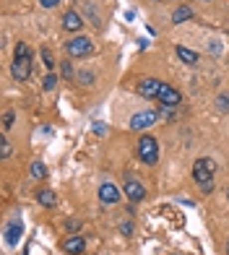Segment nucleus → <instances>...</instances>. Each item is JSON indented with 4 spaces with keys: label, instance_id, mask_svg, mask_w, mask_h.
<instances>
[{
    "label": "nucleus",
    "instance_id": "f257e3e1",
    "mask_svg": "<svg viewBox=\"0 0 229 255\" xmlns=\"http://www.w3.org/2000/svg\"><path fill=\"white\" fill-rule=\"evenodd\" d=\"M13 78H18V81H26L29 76H31V52H29V47L24 42H18L16 44V55H13Z\"/></svg>",
    "mask_w": 229,
    "mask_h": 255
},
{
    "label": "nucleus",
    "instance_id": "f03ea898",
    "mask_svg": "<svg viewBox=\"0 0 229 255\" xmlns=\"http://www.w3.org/2000/svg\"><path fill=\"white\" fill-rule=\"evenodd\" d=\"M193 177H196V182L206 193H211L214 190V161L211 159H198L196 164H193Z\"/></svg>",
    "mask_w": 229,
    "mask_h": 255
},
{
    "label": "nucleus",
    "instance_id": "7ed1b4c3",
    "mask_svg": "<svg viewBox=\"0 0 229 255\" xmlns=\"http://www.w3.org/2000/svg\"><path fill=\"white\" fill-rule=\"evenodd\" d=\"M138 156L143 159V164H156L159 159V143L154 141L151 135H143L138 141Z\"/></svg>",
    "mask_w": 229,
    "mask_h": 255
},
{
    "label": "nucleus",
    "instance_id": "20e7f679",
    "mask_svg": "<svg viewBox=\"0 0 229 255\" xmlns=\"http://www.w3.org/2000/svg\"><path fill=\"white\" fill-rule=\"evenodd\" d=\"M65 50H68L71 57H86V55L94 52V44H91L89 37H76V39H71L65 44Z\"/></svg>",
    "mask_w": 229,
    "mask_h": 255
},
{
    "label": "nucleus",
    "instance_id": "39448f33",
    "mask_svg": "<svg viewBox=\"0 0 229 255\" xmlns=\"http://www.w3.org/2000/svg\"><path fill=\"white\" fill-rule=\"evenodd\" d=\"M156 118H159V115L151 112V110L138 112V115H133V118H130V128H133V130H146V128H151L156 123Z\"/></svg>",
    "mask_w": 229,
    "mask_h": 255
},
{
    "label": "nucleus",
    "instance_id": "423d86ee",
    "mask_svg": "<svg viewBox=\"0 0 229 255\" xmlns=\"http://www.w3.org/2000/svg\"><path fill=\"white\" fill-rule=\"evenodd\" d=\"M159 102H162L164 104V107H177V104L182 102V94H180V91L177 89H172V86H162V89H159V97H156Z\"/></svg>",
    "mask_w": 229,
    "mask_h": 255
},
{
    "label": "nucleus",
    "instance_id": "0eeeda50",
    "mask_svg": "<svg viewBox=\"0 0 229 255\" xmlns=\"http://www.w3.org/2000/svg\"><path fill=\"white\" fill-rule=\"evenodd\" d=\"M162 86H164L162 81H156V78H146V81H141L138 94H141V97H146V99H156V97H159V89H162Z\"/></svg>",
    "mask_w": 229,
    "mask_h": 255
},
{
    "label": "nucleus",
    "instance_id": "6e6552de",
    "mask_svg": "<svg viewBox=\"0 0 229 255\" xmlns=\"http://www.w3.org/2000/svg\"><path fill=\"white\" fill-rule=\"evenodd\" d=\"M122 193L128 195V198H130L133 203H138V201H143V195H146V190H143V185H141L138 180H128V182H125V188H122Z\"/></svg>",
    "mask_w": 229,
    "mask_h": 255
},
{
    "label": "nucleus",
    "instance_id": "1a4fd4ad",
    "mask_svg": "<svg viewBox=\"0 0 229 255\" xmlns=\"http://www.w3.org/2000/svg\"><path fill=\"white\" fill-rule=\"evenodd\" d=\"M99 201H102V203H117V201H120V190L114 188L112 182H105V185L99 188Z\"/></svg>",
    "mask_w": 229,
    "mask_h": 255
},
{
    "label": "nucleus",
    "instance_id": "9d476101",
    "mask_svg": "<svg viewBox=\"0 0 229 255\" xmlns=\"http://www.w3.org/2000/svg\"><path fill=\"white\" fill-rule=\"evenodd\" d=\"M63 250L71 253V255H81L86 250V242H84V237H65L63 240Z\"/></svg>",
    "mask_w": 229,
    "mask_h": 255
},
{
    "label": "nucleus",
    "instance_id": "9b49d317",
    "mask_svg": "<svg viewBox=\"0 0 229 255\" xmlns=\"http://www.w3.org/2000/svg\"><path fill=\"white\" fill-rule=\"evenodd\" d=\"M63 26H65L68 31H78V29L84 26V18L78 16L76 10H68V13L63 16Z\"/></svg>",
    "mask_w": 229,
    "mask_h": 255
},
{
    "label": "nucleus",
    "instance_id": "f8f14e48",
    "mask_svg": "<svg viewBox=\"0 0 229 255\" xmlns=\"http://www.w3.org/2000/svg\"><path fill=\"white\" fill-rule=\"evenodd\" d=\"M21 235H24V227H21V222H13L8 227V235H5V240H8V245H18V240H21Z\"/></svg>",
    "mask_w": 229,
    "mask_h": 255
},
{
    "label": "nucleus",
    "instance_id": "ddd939ff",
    "mask_svg": "<svg viewBox=\"0 0 229 255\" xmlns=\"http://www.w3.org/2000/svg\"><path fill=\"white\" fill-rule=\"evenodd\" d=\"M37 201H39V206L52 208L57 203V195H55V190H37Z\"/></svg>",
    "mask_w": 229,
    "mask_h": 255
},
{
    "label": "nucleus",
    "instance_id": "4468645a",
    "mask_svg": "<svg viewBox=\"0 0 229 255\" xmlns=\"http://www.w3.org/2000/svg\"><path fill=\"white\" fill-rule=\"evenodd\" d=\"M190 16H193V8L182 5V8H177V10H175V16H172V21H175V24H182V21H188Z\"/></svg>",
    "mask_w": 229,
    "mask_h": 255
},
{
    "label": "nucleus",
    "instance_id": "2eb2a0df",
    "mask_svg": "<svg viewBox=\"0 0 229 255\" xmlns=\"http://www.w3.org/2000/svg\"><path fill=\"white\" fill-rule=\"evenodd\" d=\"M177 57H180V60H185V63H198V55L196 52H193V50H188V47H177Z\"/></svg>",
    "mask_w": 229,
    "mask_h": 255
},
{
    "label": "nucleus",
    "instance_id": "dca6fc26",
    "mask_svg": "<svg viewBox=\"0 0 229 255\" xmlns=\"http://www.w3.org/2000/svg\"><path fill=\"white\" fill-rule=\"evenodd\" d=\"M31 175L37 177V180L47 175V169H44V164H42V161H34V164H31Z\"/></svg>",
    "mask_w": 229,
    "mask_h": 255
},
{
    "label": "nucleus",
    "instance_id": "f3484780",
    "mask_svg": "<svg viewBox=\"0 0 229 255\" xmlns=\"http://www.w3.org/2000/svg\"><path fill=\"white\" fill-rule=\"evenodd\" d=\"M55 86H57V76H52V73H50L47 78H44V89H47V91H52Z\"/></svg>",
    "mask_w": 229,
    "mask_h": 255
},
{
    "label": "nucleus",
    "instance_id": "a211bd4d",
    "mask_svg": "<svg viewBox=\"0 0 229 255\" xmlns=\"http://www.w3.org/2000/svg\"><path fill=\"white\" fill-rule=\"evenodd\" d=\"M60 71H63L65 78H73V68H71V63H60Z\"/></svg>",
    "mask_w": 229,
    "mask_h": 255
},
{
    "label": "nucleus",
    "instance_id": "6ab92c4d",
    "mask_svg": "<svg viewBox=\"0 0 229 255\" xmlns=\"http://www.w3.org/2000/svg\"><path fill=\"white\" fill-rule=\"evenodd\" d=\"M216 104H219V110H222V112H227V110H229V97L222 94L219 99H216Z\"/></svg>",
    "mask_w": 229,
    "mask_h": 255
},
{
    "label": "nucleus",
    "instance_id": "aec40b11",
    "mask_svg": "<svg viewBox=\"0 0 229 255\" xmlns=\"http://www.w3.org/2000/svg\"><path fill=\"white\" fill-rule=\"evenodd\" d=\"M42 60H44V65H47V68H55V63H52V55H50V50H42Z\"/></svg>",
    "mask_w": 229,
    "mask_h": 255
},
{
    "label": "nucleus",
    "instance_id": "412c9836",
    "mask_svg": "<svg viewBox=\"0 0 229 255\" xmlns=\"http://www.w3.org/2000/svg\"><path fill=\"white\" fill-rule=\"evenodd\" d=\"M0 154H3V159L10 156V143L5 141V138H3V143H0Z\"/></svg>",
    "mask_w": 229,
    "mask_h": 255
},
{
    "label": "nucleus",
    "instance_id": "4be33fe9",
    "mask_svg": "<svg viewBox=\"0 0 229 255\" xmlns=\"http://www.w3.org/2000/svg\"><path fill=\"white\" fill-rule=\"evenodd\" d=\"M10 123H13V112H5L3 115V128H5V130L10 128Z\"/></svg>",
    "mask_w": 229,
    "mask_h": 255
},
{
    "label": "nucleus",
    "instance_id": "5701e85b",
    "mask_svg": "<svg viewBox=\"0 0 229 255\" xmlns=\"http://www.w3.org/2000/svg\"><path fill=\"white\" fill-rule=\"evenodd\" d=\"M39 3H42V8H55L60 0H39Z\"/></svg>",
    "mask_w": 229,
    "mask_h": 255
},
{
    "label": "nucleus",
    "instance_id": "b1692460",
    "mask_svg": "<svg viewBox=\"0 0 229 255\" xmlns=\"http://www.w3.org/2000/svg\"><path fill=\"white\" fill-rule=\"evenodd\" d=\"M91 81H94V76H91V73H81V84H91Z\"/></svg>",
    "mask_w": 229,
    "mask_h": 255
},
{
    "label": "nucleus",
    "instance_id": "393cba45",
    "mask_svg": "<svg viewBox=\"0 0 229 255\" xmlns=\"http://www.w3.org/2000/svg\"><path fill=\"white\" fill-rule=\"evenodd\" d=\"M227 255H229V245H227Z\"/></svg>",
    "mask_w": 229,
    "mask_h": 255
},
{
    "label": "nucleus",
    "instance_id": "a878e982",
    "mask_svg": "<svg viewBox=\"0 0 229 255\" xmlns=\"http://www.w3.org/2000/svg\"><path fill=\"white\" fill-rule=\"evenodd\" d=\"M227 195H229V193H227Z\"/></svg>",
    "mask_w": 229,
    "mask_h": 255
}]
</instances>
